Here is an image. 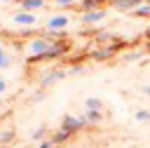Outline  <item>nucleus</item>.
Here are the masks:
<instances>
[{"label": "nucleus", "mask_w": 150, "mask_h": 148, "mask_svg": "<svg viewBox=\"0 0 150 148\" xmlns=\"http://www.w3.org/2000/svg\"><path fill=\"white\" fill-rule=\"evenodd\" d=\"M49 47H52V40H47V38L33 40L30 42V61H42V56L49 52Z\"/></svg>", "instance_id": "obj_1"}, {"label": "nucleus", "mask_w": 150, "mask_h": 148, "mask_svg": "<svg viewBox=\"0 0 150 148\" xmlns=\"http://www.w3.org/2000/svg\"><path fill=\"white\" fill-rule=\"evenodd\" d=\"M84 125H87V122H84L82 117H73V115H66V117H63V122H61V129H66L68 134H75V132H80Z\"/></svg>", "instance_id": "obj_2"}, {"label": "nucleus", "mask_w": 150, "mask_h": 148, "mask_svg": "<svg viewBox=\"0 0 150 148\" xmlns=\"http://www.w3.org/2000/svg\"><path fill=\"white\" fill-rule=\"evenodd\" d=\"M105 9H91V12H84V16H82V21L87 23V26H91V23H101V21H105Z\"/></svg>", "instance_id": "obj_3"}, {"label": "nucleus", "mask_w": 150, "mask_h": 148, "mask_svg": "<svg viewBox=\"0 0 150 148\" xmlns=\"http://www.w3.org/2000/svg\"><path fill=\"white\" fill-rule=\"evenodd\" d=\"M14 23H19V26H35L38 16L33 12H16L14 14Z\"/></svg>", "instance_id": "obj_4"}, {"label": "nucleus", "mask_w": 150, "mask_h": 148, "mask_svg": "<svg viewBox=\"0 0 150 148\" xmlns=\"http://www.w3.org/2000/svg\"><path fill=\"white\" fill-rule=\"evenodd\" d=\"M68 23H70V19H68V16L56 14V16H52V19L47 21V28H49V31H63Z\"/></svg>", "instance_id": "obj_5"}, {"label": "nucleus", "mask_w": 150, "mask_h": 148, "mask_svg": "<svg viewBox=\"0 0 150 148\" xmlns=\"http://www.w3.org/2000/svg\"><path fill=\"white\" fill-rule=\"evenodd\" d=\"M115 52H117V47L108 45V47H103V49H94V52H91V59H96V61H103V59H110Z\"/></svg>", "instance_id": "obj_6"}, {"label": "nucleus", "mask_w": 150, "mask_h": 148, "mask_svg": "<svg viewBox=\"0 0 150 148\" xmlns=\"http://www.w3.org/2000/svg\"><path fill=\"white\" fill-rule=\"evenodd\" d=\"M61 54H66V45H63V42H52L49 52H47L42 59H56V56H61Z\"/></svg>", "instance_id": "obj_7"}, {"label": "nucleus", "mask_w": 150, "mask_h": 148, "mask_svg": "<svg viewBox=\"0 0 150 148\" xmlns=\"http://www.w3.org/2000/svg\"><path fill=\"white\" fill-rule=\"evenodd\" d=\"M19 2H21V12H33L45 7V0H19Z\"/></svg>", "instance_id": "obj_8"}, {"label": "nucleus", "mask_w": 150, "mask_h": 148, "mask_svg": "<svg viewBox=\"0 0 150 148\" xmlns=\"http://www.w3.org/2000/svg\"><path fill=\"white\" fill-rule=\"evenodd\" d=\"M82 120H84V122H101V120H103V113H101V110H87V113L82 115Z\"/></svg>", "instance_id": "obj_9"}, {"label": "nucleus", "mask_w": 150, "mask_h": 148, "mask_svg": "<svg viewBox=\"0 0 150 148\" xmlns=\"http://www.w3.org/2000/svg\"><path fill=\"white\" fill-rule=\"evenodd\" d=\"M61 78H66V73H63V70H52L49 75H45V78H42V85H52L54 80H61Z\"/></svg>", "instance_id": "obj_10"}, {"label": "nucleus", "mask_w": 150, "mask_h": 148, "mask_svg": "<svg viewBox=\"0 0 150 148\" xmlns=\"http://www.w3.org/2000/svg\"><path fill=\"white\" fill-rule=\"evenodd\" d=\"M134 16H141V19H148L150 16V5H138L136 9H131Z\"/></svg>", "instance_id": "obj_11"}, {"label": "nucleus", "mask_w": 150, "mask_h": 148, "mask_svg": "<svg viewBox=\"0 0 150 148\" xmlns=\"http://www.w3.org/2000/svg\"><path fill=\"white\" fill-rule=\"evenodd\" d=\"M70 136H73V134H68L66 129H59V132H56V134L52 136V141H54V143L59 146V143H63V141H66V139H70Z\"/></svg>", "instance_id": "obj_12"}, {"label": "nucleus", "mask_w": 150, "mask_h": 148, "mask_svg": "<svg viewBox=\"0 0 150 148\" xmlns=\"http://www.w3.org/2000/svg\"><path fill=\"white\" fill-rule=\"evenodd\" d=\"M101 2L103 0H82V7L87 12H91V9H101Z\"/></svg>", "instance_id": "obj_13"}, {"label": "nucleus", "mask_w": 150, "mask_h": 148, "mask_svg": "<svg viewBox=\"0 0 150 148\" xmlns=\"http://www.w3.org/2000/svg\"><path fill=\"white\" fill-rule=\"evenodd\" d=\"M9 63H12V59L5 54V47L0 45V70H5V68H9Z\"/></svg>", "instance_id": "obj_14"}, {"label": "nucleus", "mask_w": 150, "mask_h": 148, "mask_svg": "<svg viewBox=\"0 0 150 148\" xmlns=\"http://www.w3.org/2000/svg\"><path fill=\"white\" fill-rule=\"evenodd\" d=\"M87 110H101L103 108V103H101V99H87Z\"/></svg>", "instance_id": "obj_15"}, {"label": "nucleus", "mask_w": 150, "mask_h": 148, "mask_svg": "<svg viewBox=\"0 0 150 148\" xmlns=\"http://www.w3.org/2000/svg\"><path fill=\"white\" fill-rule=\"evenodd\" d=\"M12 139H14V132H12V129H7V132L0 134V143H9Z\"/></svg>", "instance_id": "obj_16"}, {"label": "nucleus", "mask_w": 150, "mask_h": 148, "mask_svg": "<svg viewBox=\"0 0 150 148\" xmlns=\"http://www.w3.org/2000/svg\"><path fill=\"white\" fill-rule=\"evenodd\" d=\"M136 120H141V122H143V120H150V113H148V110H138V113H136Z\"/></svg>", "instance_id": "obj_17"}, {"label": "nucleus", "mask_w": 150, "mask_h": 148, "mask_svg": "<svg viewBox=\"0 0 150 148\" xmlns=\"http://www.w3.org/2000/svg\"><path fill=\"white\" fill-rule=\"evenodd\" d=\"M40 148H56V143H54L52 139H47V141H42V143H40Z\"/></svg>", "instance_id": "obj_18"}, {"label": "nucleus", "mask_w": 150, "mask_h": 148, "mask_svg": "<svg viewBox=\"0 0 150 148\" xmlns=\"http://www.w3.org/2000/svg\"><path fill=\"white\" fill-rule=\"evenodd\" d=\"M141 56H143V52H136V54H129V56H127V61H138Z\"/></svg>", "instance_id": "obj_19"}, {"label": "nucleus", "mask_w": 150, "mask_h": 148, "mask_svg": "<svg viewBox=\"0 0 150 148\" xmlns=\"http://www.w3.org/2000/svg\"><path fill=\"white\" fill-rule=\"evenodd\" d=\"M42 136H45V127H40V129L33 132V139H42Z\"/></svg>", "instance_id": "obj_20"}, {"label": "nucleus", "mask_w": 150, "mask_h": 148, "mask_svg": "<svg viewBox=\"0 0 150 148\" xmlns=\"http://www.w3.org/2000/svg\"><path fill=\"white\" fill-rule=\"evenodd\" d=\"M54 2H59V5H75V0H54Z\"/></svg>", "instance_id": "obj_21"}, {"label": "nucleus", "mask_w": 150, "mask_h": 148, "mask_svg": "<svg viewBox=\"0 0 150 148\" xmlns=\"http://www.w3.org/2000/svg\"><path fill=\"white\" fill-rule=\"evenodd\" d=\"M5 89H7V82H5V80H2V78H0V94H2V92H5Z\"/></svg>", "instance_id": "obj_22"}, {"label": "nucleus", "mask_w": 150, "mask_h": 148, "mask_svg": "<svg viewBox=\"0 0 150 148\" xmlns=\"http://www.w3.org/2000/svg\"><path fill=\"white\" fill-rule=\"evenodd\" d=\"M131 2H134V7H138V5L143 2V0H131Z\"/></svg>", "instance_id": "obj_23"}, {"label": "nucleus", "mask_w": 150, "mask_h": 148, "mask_svg": "<svg viewBox=\"0 0 150 148\" xmlns=\"http://www.w3.org/2000/svg\"><path fill=\"white\" fill-rule=\"evenodd\" d=\"M0 2H14V0H0Z\"/></svg>", "instance_id": "obj_24"}, {"label": "nucleus", "mask_w": 150, "mask_h": 148, "mask_svg": "<svg viewBox=\"0 0 150 148\" xmlns=\"http://www.w3.org/2000/svg\"><path fill=\"white\" fill-rule=\"evenodd\" d=\"M148 5H150V0H148Z\"/></svg>", "instance_id": "obj_25"}]
</instances>
